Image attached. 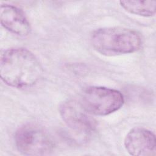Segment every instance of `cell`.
Returning a JSON list of instances; mask_svg holds the SVG:
<instances>
[{"label":"cell","mask_w":156,"mask_h":156,"mask_svg":"<svg viewBox=\"0 0 156 156\" xmlns=\"http://www.w3.org/2000/svg\"><path fill=\"white\" fill-rule=\"evenodd\" d=\"M15 142L18 151L26 155H48L55 149V143L50 135L34 124L20 127L16 132Z\"/></svg>","instance_id":"4"},{"label":"cell","mask_w":156,"mask_h":156,"mask_svg":"<svg viewBox=\"0 0 156 156\" xmlns=\"http://www.w3.org/2000/svg\"><path fill=\"white\" fill-rule=\"evenodd\" d=\"M0 20L5 29L16 35L24 37L30 32L27 18L24 12L16 6L2 4L0 8Z\"/></svg>","instance_id":"7"},{"label":"cell","mask_w":156,"mask_h":156,"mask_svg":"<svg viewBox=\"0 0 156 156\" xmlns=\"http://www.w3.org/2000/svg\"><path fill=\"white\" fill-rule=\"evenodd\" d=\"M91 43L99 53L106 56H114L138 51L143 44V38L135 30L110 27L94 30L91 36Z\"/></svg>","instance_id":"2"},{"label":"cell","mask_w":156,"mask_h":156,"mask_svg":"<svg viewBox=\"0 0 156 156\" xmlns=\"http://www.w3.org/2000/svg\"><path fill=\"white\" fill-rule=\"evenodd\" d=\"M154 133L143 127L131 129L124 139V146L128 153L134 156L154 155L156 151Z\"/></svg>","instance_id":"6"},{"label":"cell","mask_w":156,"mask_h":156,"mask_svg":"<svg viewBox=\"0 0 156 156\" xmlns=\"http://www.w3.org/2000/svg\"><path fill=\"white\" fill-rule=\"evenodd\" d=\"M118 90L104 87L90 86L83 89L80 103L90 115L105 116L119 110L124 104Z\"/></svg>","instance_id":"3"},{"label":"cell","mask_w":156,"mask_h":156,"mask_svg":"<svg viewBox=\"0 0 156 156\" xmlns=\"http://www.w3.org/2000/svg\"><path fill=\"white\" fill-rule=\"evenodd\" d=\"M43 74V68L36 56L23 48L5 50L1 55L0 76L7 85L16 88L35 85Z\"/></svg>","instance_id":"1"},{"label":"cell","mask_w":156,"mask_h":156,"mask_svg":"<svg viewBox=\"0 0 156 156\" xmlns=\"http://www.w3.org/2000/svg\"><path fill=\"white\" fill-rule=\"evenodd\" d=\"M62 120L76 134L87 138L93 133L96 124L90 114L80 102L69 100L63 102L59 108Z\"/></svg>","instance_id":"5"},{"label":"cell","mask_w":156,"mask_h":156,"mask_svg":"<svg viewBox=\"0 0 156 156\" xmlns=\"http://www.w3.org/2000/svg\"><path fill=\"white\" fill-rule=\"evenodd\" d=\"M119 4L126 11L138 16H152L156 11L155 1H121Z\"/></svg>","instance_id":"8"}]
</instances>
